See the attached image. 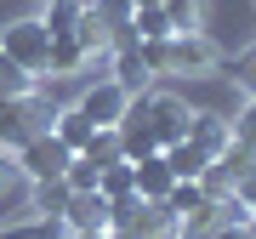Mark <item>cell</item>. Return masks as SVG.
Masks as SVG:
<instances>
[{
  "label": "cell",
  "mask_w": 256,
  "mask_h": 239,
  "mask_svg": "<svg viewBox=\"0 0 256 239\" xmlns=\"http://www.w3.org/2000/svg\"><path fill=\"white\" fill-rule=\"evenodd\" d=\"M126 114H137L142 126L154 131L160 148H171V142L188 137V102L176 97V92H154V86H148V92H137V97L126 102Z\"/></svg>",
  "instance_id": "cell-1"
},
{
  "label": "cell",
  "mask_w": 256,
  "mask_h": 239,
  "mask_svg": "<svg viewBox=\"0 0 256 239\" xmlns=\"http://www.w3.org/2000/svg\"><path fill=\"white\" fill-rule=\"evenodd\" d=\"M46 46H52V34L40 28V18H12L6 28H0V52H6L18 68H28L34 80L46 74Z\"/></svg>",
  "instance_id": "cell-2"
},
{
  "label": "cell",
  "mask_w": 256,
  "mask_h": 239,
  "mask_svg": "<svg viewBox=\"0 0 256 239\" xmlns=\"http://www.w3.org/2000/svg\"><path fill=\"white\" fill-rule=\"evenodd\" d=\"M68 160H74V154L52 137V131H34V137H28L18 154H12V166H18L28 182H52V176H63V171H68Z\"/></svg>",
  "instance_id": "cell-3"
},
{
  "label": "cell",
  "mask_w": 256,
  "mask_h": 239,
  "mask_svg": "<svg viewBox=\"0 0 256 239\" xmlns=\"http://www.w3.org/2000/svg\"><path fill=\"white\" fill-rule=\"evenodd\" d=\"M222 63V52H216V40L205 34V28H194V34H171L165 40V74H210Z\"/></svg>",
  "instance_id": "cell-4"
},
{
  "label": "cell",
  "mask_w": 256,
  "mask_h": 239,
  "mask_svg": "<svg viewBox=\"0 0 256 239\" xmlns=\"http://www.w3.org/2000/svg\"><path fill=\"white\" fill-rule=\"evenodd\" d=\"M57 222H63V234H108L114 211H108V200L92 188V194H68V211Z\"/></svg>",
  "instance_id": "cell-5"
},
{
  "label": "cell",
  "mask_w": 256,
  "mask_h": 239,
  "mask_svg": "<svg viewBox=\"0 0 256 239\" xmlns=\"http://www.w3.org/2000/svg\"><path fill=\"white\" fill-rule=\"evenodd\" d=\"M126 92H120V86L114 80H97V86H86V92H80V102H74V108H80L86 120H92V126H120V120H126Z\"/></svg>",
  "instance_id": "cell-6"
},
{
  "label": "cell",
  "mask_w": 256,
  "mask_h": 239,
  "mask_svg": "<svg viewBox=\"0 0 256 239\" xmlns=\"http://www.w3.org/2000/svg\"><path fill=\"white\" fill-rule=\"evenodd\" d=\"M188 142H194V148H205V154L216 160L222 148L234 142V120H228V114H216V108H188Z\"/></svg>",
  "instance_id": "cell-7"
},
{
  "label": "cell",
  "mask_w": 256,
  "mask_h": 239,
  "mask_svg": "<svg viewBox=\"0 0 256 239\" xmlns=\"http://www.w3.org/2000/svg\"><path fill=\"white\" fill-rule=\"evenodd\" d=\"M108 52H114V74H108V80H114L126 97H137V92H148V86L160 80V74L142 63V52H137V46H108Z\"/></svg>",
  "instance_id": "cell-8"
},
{
  "label": "cell",
  "mask_w": 256,
  "mask_h": 239,
  "mask_svg": "<svg viewBox=\"0 0 256 239\" xmlns=\"http://www.w3.org/2000/svg\"><path fill=\"white\" fill-rule=\"evenodd\" d=\"M160 160H165V171H171L176 182H200L205 166H210V154H205V148H194L188 137H182V142H171V148H160Z\"/></svg>",
  "instance_id": "cell-9"
},
{
  "label": "cell",
  "mask_w": 256,
  "mask_h": 239,
  "mask_svg": "<svg viewBox=\"0 0 256 239\" xmlns=\"http://www.w3.org/2000/svg\"><path fill=\"white\" fill-rule=\"evenodd\" d=\"M46 68H52V74H86V68H92V52L80 46V34H52Z\"/></svg>",
  "instance_id": "cell-10"
},
{
  "label": "cell",
  "mask_w": 256,
  "mask_h": 239,
  "mask_svg": "<svg viewBox=\"0 0 256 239\" xmlns=\"http://www.w3.org/2000/svg\"><path fill=\"white\" fill-rule=\"evenodd\" d=\"M131 171H137V200H148V205H160L165 194H171V182H176V176L165 171V160H160V154L131 160Z\"/></svg>",
  "instance_id": "cell-11"
},
{
  "label": "cell",
  "mask_w": 256,
  "mask_h": 239,
  "mask_svg": "<svg viewBox=\"0 0 256 239\" xmlns=\"http://www.w3.org/2000/svg\"><path fill=\"white\" fill-rule=\"evenodd\" d=\"M92 131H97V126H92V120H86L80 108H74V102H63V108H57V120H52V137L63 142L68 154H80V148L92 142Z\"/></svg>",
  "instance_id": "cell-12"
},
{
  "label": "cell",
  "mask_w": 256,
  "mask_h": 239,
  "mask_svg": "<svg viewBox=\"0 0 256 239\" xmlns=\"http://www.w3.org/2000/svg\"><path fill=\"white\" fill-rule=\"evenodd\" d=\"M34 137V126H28V108H23V97H12V102H0V148L6 154H18V148Z\"/></svg>",
  "instance_id": "cell-13"
},
{
  "label": "cell",
  "mask_w": 256,
  "mask_h": 239,
  "mask_svg": "<svg viewBox=\"0 0 256 239\" xmlns=\"http://www.w3.org/2000/svg\"><path fill=\"white\" fill-rule=\"evenodd\" d=\"M165 23H171V34H194V28H205V0H160Z\"/></svg>",
  "instance_id": "cell-14"
},
{
  "label": "cell",
  "mask_w": 256,
  "mask_h": 239,
  "mask_svg": "<svg viewBox=\"0 0 256 239\" xmlns=\"http://www.w3.org/2000/svg\"><path fill=\"white\" fill-rule=\"evenodd\" d=\"M86 12H92V23L108 28V46H114V34H126V23H131V0H86Z\"/></svg>",
  "instance_id": "cell-15"
},
{
  "label": "cell",
  "mask_w": 256,
  "mask_h": 239,
  "mask_svg": "<svg viewBox=\"0 0 256 239\" xmlns=\"http://www.w3.org/2000/svg\"><path fill=\"white\" fill-rule=\"evenodd\" d=\"M97 194L102 200H126V194H137V171H131V160H114V166H102V176H97Z\"/></svg>",
  "instance_id": "cell-16"
},
{
  "label": "cell",
  "mask_w": 256,
  "mask_h": 239,
  "mask_svg": "<svg viewBox=\"0 0 256 239\" xmlns=\"http://www.w3.org/2000/svg\"><path fill=\"white\" fill-rule=\"evenodd\" d=\"M126 28H131V40H171V23H165L160 6H137Z\"/></svg>",
  "instance_id": "cell-17"
},
{
  "label": "cell",
  "mask_w": 256,
  "mask_h": 239,
  "mask_svg": "<svg viewBox=\"0 0 256 239\" xmlns=\"http://www.w3.org/2000/svg\"><path fill=\"white\" fill-rule=\"evenodd\" d=\"M34 211L46 216V222H57L68 211V182L63 176H52V182H34Z\"/></svg>",
  "instance_id": "cell-18"
},
{
  "label": "cell",
  "mask_w": 256,
  "mask_h": 239,
  "mask_svg": "<svg viewBox=\"0 0 256 239\" xmlns=\"http://www.w3.org/2000/svg\"><path fill=\"white\" fill-rule=\"evenodd\" d=\"M34 92V74L28 68H18L6 52H0V102H12V97H28Z\"/></svg>",
  "instance_id": "cell-19"
},
{
  "label": "cell",
  "mask_w": 256,
  "mask_h": 239,
  "mask_svg": "<svg viewBox=\"0 0 256 239\" xmlns=\"http://www.w3.org/2000/svg\"><path fill=\"white\" fill-rule=\"evenodd\" d=\"M80 154L92 160V166H114V160H126V154H120V131H108V126H97L92 142H86Z\"/></svg>",
  "instance_id": "cell-20"
},
{
  "label": "cell",
  "mask_w": 256,
  "mask_h": 239,
  "mask_svg": "<svg viewBox=\"0 0 256 239\" xmlns=\"http://www.w3.org/2000/svg\"><path fill=\"white\" fill-rule=\"evenodd\" d=\"M228 80H234V92L256 97V40H250L245 52H234V63H228Z\"/></svg>",
  "instance_id": "cell-21"
},
{
  "label": "cell",
  "mask_w": 256,
  "mask_h": 239,
  "mask_svg": "<svg viewBox=\"0 0 256 239\" xmlns=\"http://www.w3.org/2000/svg\"><path fill=\"white\" fill-rule=\"evenodd\" d=\"M0 239H63V222H46V216H34V222H6Z\"/></svg>",
  "instance_id": "cell-22"
},
{
  "label": "cell",
  "mask_w": 256,
  "mask_h": 239,
  "mask_svg": "<svg viewBox=\"0 0 256 239\" xmlns=\"http://www.w3.org/2000/svg\"><path fill=\"white\" fill-rule=\"evenodd\" d=\"M97 176H102V166H92L86 154H74V160H68V171H63V182H68V194H92V188H97Z\"/></svg>",
  "instance_id": "cell-23"
},
{
  "label": "cell",
  "mask_w": 256,
  "mask_h": 239,
  "mask_svg": "<svg viewBox=\"0 0 256 239\" xmlns=\"http://www.w3.org/2000/svg\"><path fill=\"white\" fill-rule=\"evenodd\" d=\"M234 142L256 148V97H245V108H239V120H234Z\"/></svg>",
  "instance_id": "cell-24"
},
{
  "label": "cell",
  "mask_w": 256,
  "mask_h": 239,
  "mask_svg": "<svg viewBox=\"0 0 256 239\" xmlns=\"http://www.w3.org/2000/svg\"><path fill=\"white\" fill-rule=\"evenodd\" d=\"M234 194H239V200H245V205L256 200V166H250V171H245V176H239V182H234Z\"/></svg>",
  "instance_id": "cell-25"
},
{
  "label": "cell",
  "mask_w": 256,
  "mask_h": 239,
  "mask_svg": "<svg viewBox=\"0 0 256 239\" xmlns=\"http://www.w3.org/2000/svg\"><path fill=\"white\" fill-rule=\"evenodd\" d=\"M205 239H256V234H250V228H222V222H216V228H210Z\"/></svg>",
  "instance_id": "cell-26"
},
{
  "label": "cell",
  "mask_w": 256,
  "mask_h": 239,
  "mask_svg": "<svg viewBox=\"0 0 256 239\" xmlns=\"http://www.w3.org/2000/svg\"><path fill=\"white\" fill-rule=\"evenodd\" d=\"M12 171H18V166H12V154H6V148H0V188H6V176Z\"/></svg>",
  "instance_id": "cell-27"
},
{
  "label": "cell",
  "mask_w": 256,
  "mask_h": 239,
  "mask_svg": "<svg viewBox=\"0 0 256 239\" xmlns=\"http://www.w3.org/2000/svg\"><path fill=\"white\" fill-rule=\"evenodd\" d=\"M63 239H108V234H63Z\"/></svg>",
  "instance_id": "cell-28"
},
{
  "label": "cell",
  "mask_w": 256,
  "mask_h": 239,
  "mask_svg": "<svg viewBox=\"0 0 256 239\" xmlns=\"http://www.w3.org/2000/svg\"><path fill=\"white\" fill-rule=\"evenodd\" d=\"M131 6H160V0H131Z\"/></svg>",
  "instance_id": "cell-29"
},
{
  "label": "cell",
  "mask_w": 256,
  "mask_h": 239,
  "mask_svg": "<svg viewBox=\"0 0 256 239\" xmlns=\"http://www.w3.org/2000/svg\"><path fill=\"white\" fill-rule=\"evenodd\" d=\"M250 228H256V200H250Z\"/></svg>",
  "instance_id": "cell-30"
},
{
  "label": "cell",
  "mask_w": 256,
  "mask_h": 239,
  "mask_svg": "<svg viewBox=\"0 0 256 239\" xmlns=\"http://www.w3.org/2000/svg\"><path fill=\"white\" fill-rule=\"evenodd\" d=\"M40 6H46V0H40Z\"/></svg>",
  "instance_id": "cell-31"
}]
</instances>
